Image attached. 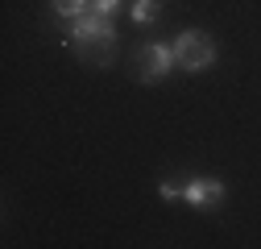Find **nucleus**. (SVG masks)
<instances>
[{
    "mask_svg": "<svg viewBox=\"0 0 261 249\" xmlns=\"http://www.w3.org/2000/svg\"><path fill=\"white\" fill-rule=\"evenodd\" d=\"M116 25L104 13H83L75 21H67V42L83 50V62H95V67H108L116 54Z\"/></svg>",
    "mask_w": 261,
    "mask_h": 249,
    "instance_id": "f257e3e1",
    "label": "nucleus"
},
{
    "mask_svg": "<svg viewBox=\"0 0 261 249\" xmlns=\"http://www.w3.org/2000/svg\"><path fill=\"white\" fill-rule=\"evenodd\" d=\"M170 46H174V67H182L187 75L207 71L216 62V46H212V38L203 34V29H182Z\"/></svg>",
    "mask_w": 261,
    "mask_h": 249,
    "instance_id": "f03ea898",
    "label": "nucleus"
},
{
    "mask_svg": "<svg viewBox=\"0 0 261 249\" xmlns=\"http://www.w3.org/2000/svg\"><path fill=\"white\" fill-rule=\"evenodd\" d=\"M174 67V46H162V42H145L137 50V79L141 83H162Z\"/></svg>",
    "mask_w": 261,
    "mask_h": 249,
    "instance_id": "7ed1b4c3",
    "label": "nucleus"
},
{
    "mask_svg": "<svg viewBox=\"0 0 261 249\" xmlns=\"http://www.w3.org/2000/svg\"><path fill=\"white\" fill-rule=\"evenodd\" d=\"M182 200H187L191 208L207 212V208H216V204L224 200V183H220V179H187V183H182Z\"/></svg>",
    "mask_w": 261,
    "mask_h": 249,
    "instance_id": "20e7f679",
    "label": "nucleus"
},
{
    "mask_svg": "<svg viewBox=\"0 0 261 249\" xmlns=\"http://www.w3.org/2000/svg\"><path fill=\"white\" fill-rule=\"evenodd\" d=\"M50 9L58 21H75V17L91 13V0H50Z\"/></svg>",
    "mask_w": 261,
    "mask_h": 249,
    "instance_id": "39448f33",
    "label": "nucleus"
},
{
    "mask_svg": "<svg viewBox=\"0 0 261 249\" xmlns=\"http://www.w3.org/2000/svg\"><path fill=\"white\" fill-rule=\"evenodd\" d=\"M128 17H133L137 25H153L162 17V0H133V9H128Z\"/></svg>",
    "mask_w": 261,
    "mask_h": 249,
    "instance_id": "423d86ee",
    "label": "nucleus"
},
{
    "mask_svg": "<svg viewBox=\"0 0 261 249\" xmlns=\"http://www.w3.org/2000/svg\"><path fill=\"white\" fill-rule=\"evenodd\" d=\"M91 13H104V17H116V13H120V0H91Z\"/></svg>",
    "mask_w": 261,
    "mask_h": 249,
    "instance_id": "0eeeda50",
    "label": "nucleus"
},
{
    "mask_svg": "<svg viewBox=\"0 0 261 249\" xmlns=\"http://www.w3.org/2000/svg\"><path fill=\"white\" fill-rule=\"evenodd\" d=\"M158 195H162V200H182V187H178V183H162Z\"/></svg>",
    "mask_w": 261,
    "mask_h": 249,
    "instance_id": "6e6552de",
    "label": "nucleus"
}]
</instances>
